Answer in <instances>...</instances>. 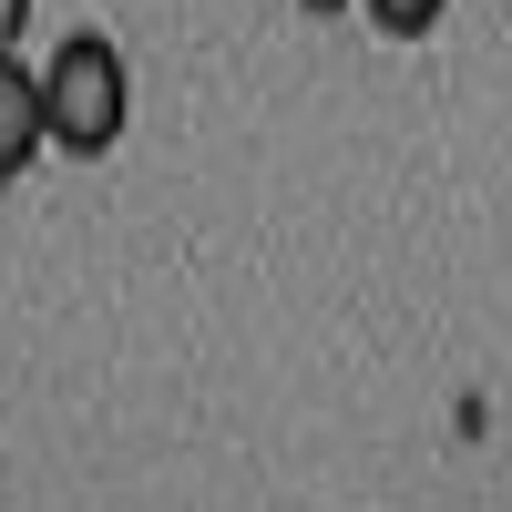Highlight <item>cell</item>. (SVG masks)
<instances>
[{"instance_id": "obj_1", "label": "cell", "mask_w": 512, "mask_h": 512, "mask_svg": "<svg viewBox=\"0 0 512 512\" xmlns=\"http://www.w3.org/2000/svg\"><path fill=\"white\" fill-rule=\"evenodd\" d=\"M41 113H52V154L103 164L134 123V62L113 52L103 31H72L52 62H41Z\"/></svg>"}, {"instance_id": "obj_2", "label": "cell", "mask_w": 512, "mask_h": 512, "mask_svg": "<svg viewBox=\"0 0 512 512\" xmlns=\"http://www.w3.org/2000/svg\"><path fill=\"white\" fill-rule=\"evenodd\" d=\"M41 154H52V113H41V62H11V52H0V185H21Z\"/></svg>"}, {"instance_id": "obj_3", "label": "cell", "mask_w": 512, "mask_h": 512, "mask_svg": "<svg viewBox=\"0 0 512 512\" xmlns=\"http://www.w3.org/2000/svg\"><path fill=\"white\" fill-rule=\"evenodd\" d=\"M359 11H369V31H390V41H431L451 21V0H359Z\"/></svg>"}, {"instance_id": "obj_4", "label": "cell", "mask_w": 512, "mask_h": 512, "mask_svg": "<svg viewBox=\"0 0 512 512\" xmlns=\"http://www.w3.org/2000/svg\"><path fill=\"white\" fill-rule=\"evenodd\" d=\"M21 31H31V0H0V52H21Z\"/></svg>"}, {"instance_id": "obj_5", "label": "cell", "mask_w": 512, "mask_h": 512, "mask_svg": "<svg viewBox=\"0 0 512 512\" xmlns=\"http://www.w3.org/2000/svg\"><path fill=\"white\" fill-rule=\"evenodd\" d=\"M297 11H318V21H338V11H359V0H297Z\"/></svg>"}]
</instances>
